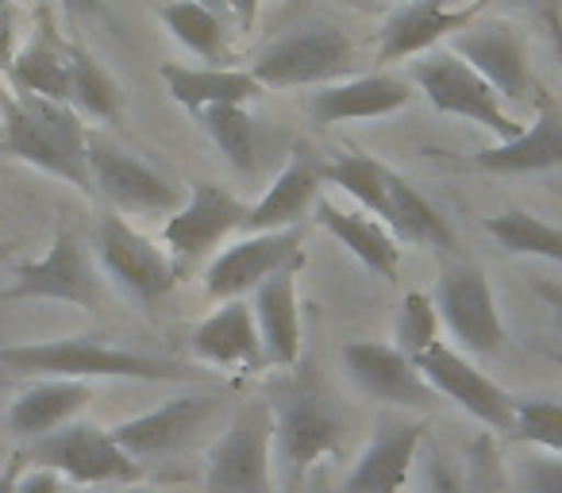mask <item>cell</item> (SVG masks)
Instances as JSON below:
<instances>
[{
    "instance_id": "cell-1",
    "label": "cell",
    "mask_w": 562,
    "mask_h": 493,
    "mask_svg": "<svg viewBox=\"0 0 562 493\" xmlns=\"http://www.w3.org/2000/svg\"><path fill=\"white\" fill-rule=\"evenodd\" d=\"M0 150L43 173L93 193L89 178V132L78 109L35 93H0Z\"/></svg>"
},
{
    "instance_id": "cell-2",
    "label": "cell",
    "mask_w": 562,
    "mask_h": 493,
    "mask_svg": "<svg viewBox=\"0 0 562 493\" xmlns=\"http://www.w3.org/2000/svg\"><path fill=\"white\" fill-rule=\"evenodd\" d=\"M0 370L32 378H132V382H186L193 370L178 359H155L143 351H124L101 336H66L47 344L0 347Z\"/></svg>"
},
{
    "instance_id": "cell-3",
    "label": "cell",
    "mask_w": 562,
    "mask_h": 493,
    "mask_svg": "<svg viewBox=\"0 0 562 493\" xmlns=\"http://www.w3.org/2000/svg\"><path fill=\"white\" fill-rule=\"evenodd\" d=\"M204 493H273V401H243L204 455Z\"/></svg>"
},
{
    "instance_id": "cell-4",
    "label": "cell",
    "mask_w": 562,
    "mask_h": 493,
    "mask_svg": "<svg viewBox=\"0 0 562 493\" xmlns=\"http://www.w3.org/2000/svg\"><path fill=\"white\" fill-rule=\"evenodd\" d=\"M408 78H413V86L428 97V104L436 112L470 120V124L497 135V143H508L524 132V124L508 112V104L501 101L497 89H493L474 66L462 63L451 47L428 51V55L413 66Z\"/></svg>"
},
{
    "instance_id": "cell-5",
    "label": "cell",
    "mask_w": 562,
    "mask_h": 493,
    "mask_svg": "<svg viewBox=\"0 0 562 493\" xmlns=\"http://www.w3.org/2000/svg\"><path fill=\"white\" fill-rule=\"evenodd\" d=\"M355 70V43L336 24H305L297 32L273 40L255 58L250 74L262 89H297V86H331L351 78Z\"/></svg>"
},
{
    "instance_id": "cell-6",
    "label": "cell",
    "mask_w": 562,
    "mask_h": 493,
    "mask_svg": "<svg viewBox=\"0 0 562 493\" xmlns=\"http://www.w3.org/2000/svg\"><path fill=\"white\" fill-rule=\"evenodd\" d=\"M24 459L32 467L55 470L74 485H135L143 478V467L116 444L112 428H101L93 421H70L50 436L32 439Z\"/></svg>"
},
{
    "instance_id": "cell-7",
    "label": "cell",
    "mask_w": 562,
    "mask_h": 493,
    "mask_svg": "<svg viewBox=\"0 0 562 493\" xmlns=\"http://www.w3.org/2000/svg\"><path fill=\"white\" fill-rule=\"evenodd\" d=\"M0 301H63V305L97 309L101 305V274H97L86 239L74 227H58L47 255L20 262L16 282L0 293Z\"/></svg>"
},
{
    "instance_id": "cell-8",
    "label": "cell",
    "mask_w": 562,
    "mask_h": 493,
    "mask_svg": "<svg viewBox=\"0 0 562 493\" xmlns=\"http://www.w3.org/2000/svg\"><path fill=\"white\" fill-rule=\"evenodd\" d=\"M89 178H93V193H101L112 212H127V216H173L186 204L181 189L166 173L101 135H89Z\"/></svg>"
},
{
    "instance_id": "cell-9",
    "label": "cell",
    "mask_w": 562,
    "mask_h": 493,
    "mask_svg": "<svg viewBox=\"0 0 562 493\" xmlns=\"http://www.w3.org/2000/svg\"><path fill=\"white\" fill-rule=\"evenodd\" d=\"M93 247L104 274L124 293H132L135 301H158L178 285V262H173V255L162 251L143 232H135L120 212H104L97 220Z\"/></svg>"
},
{
    "instance_id": "cell-10",
    "label": "cell",
    "mask_w": 562,
    "mask_h": 493,
    "mask_svg": "<svg viewBox=\"0 0 562 493\" xmlns=\"http://www.w3.org/2000/svg\"><path fill=\"white\" fill-rule=\"evenodd\" d=\"M436 309L470 355H497L505 347V321L493 285L474 262H447L436 285Z\"/></svg>"
},
{
    "instance_id": "cell-11",
    "label": "cell",
    "mask_w": 562,
    "mask_h": 493,
    "mask_svg": "<svg viewBox=\"0 0 562 493\" xmlns=\"http://www.w3.org/2000/svg\"><path fill=\"white\" fill-rule=\"evenodd\" d=\"M416 367L420 374L428 378V385L436 393H443L447 401H454L459 408H467L474 421H482L485 428L493 432H505L513 436V424H516V397L497 385L490 374L474 367L462 351H454L451 344L436 339L424 355H416Z\"/></svg>"
},
{
    "instance_id": "cell-12",
    "label": "cell",
    "mask_w": 562,
    "mask_h": 493,
    "mask_svg": "<svg viewBox=\"0 0 562 493\" xmlns=\"http://www.w3.org/2000/svg\"><path fill=\"white\" fill-rule=\"evenodd\" d=\"M305 224L281 227V232H250L247 239L232 243L204 270V293L212 301H235L255 293L273 270L290 267L293 259H305Z\"/></svg>"
},
{
    "instance_id": "cell-13",
    "label": "cell",
    "mask_w": 562,
    "mask_h": 493,
    "mask_svg": "<svg viewBox=\"0 0 562 493\" xmlns=\"http://www.w3.org/2000/svg\"><path fill=\"white\" fill-rule=\"evenodd\" d=\"M339 447H344V416L324 393L293 390L273 405V451L293 474L328 455H339Z\"/></svg>"
},
{
    "instance_id": "cell-14",
    "label": "cell",
    "mask_w": 562,
    "mask_h": 493,
    "mask_svg": "<svg viewBox=\"0 0 562 493\" xmlns=\"http://www.w3.org/2000/svg\"><path fill=\"white\" fill-rule=\"evenodd\" d=\"M220 408V397L212 393H186V397H173L166 405L150 408V413L127 416L112 428L116 444L132 455L135 462H162L170 455H178L181 447H189V439L212 421V413Z\"/></svg>"
},
{
    "instance_id": "cell-15",
    "label": "cell",
    "mask_w": 562,
    "mask_h": 493,
    "mask_svg": "<svg viewBox=\"0 0 562 493\" xmlns=\"http://www.w3.org/2000/svg\"><path fill=\"white\" fill-rule=\"evenodd\" d=\"M243 224H247V204L235 201L224 186L196 181L186 204L173 216H166L162 243L166 251L173 255V262H196L216 251L220 243Z\"/></svg>"
},
{
    "instance_id": "cell-16",
    "label": "cell",
    "mask_w": 562,
    "mask_h": 493,
    "mask_svg": "<svg viewBox=\"0 0 562 493\" xmlns=\"http://www.w3.org/2000/svg\"><path fill=\"white\" fill-rule=\"evenodd\" d=\"M424 421H405V416H382L374 424V436L355 459L351 474L344 478L336 493H401L413 474V462L420 455Z\"/></svg>"
},
{
    "instance_id": "cell-17",
    "label": "cell",
    "mask_w": 562,
    "mask_h": 493,
    "mask_svg": "<svg viewBox=\"0 0 562 493\" xmlns=\"http://www.w3.org/2000/svg\"><path fill=\"white\" fill-rule=\"evenodd\" d=\"M344 367L367 397L385 401L401 408H428L436 390L420 374L413 359L397 344H378V339H355L344 347Z\"/></svg>"
},
{
    "instance_id": "cell-18",
    "label": "cell",
    "mask_w": 562,
    "mask_h": 493,
    "mask_svg": "<svg viewBox=\"0 0 562 493\" xmlns=\"http://www.w3.org/2000/svg\"><path fill=\"white\" fill-rule=\"evenodd\" d=\"M451 51L497 89L501 101H524V97L531 93L524 35L516 32L508 20H490V24L462 27V32L454 35Z\"/></svg>"
},
{
    "instance_id": "cell-19",
    "label": "cell",
    "mask_w": 562,
    "mask_h": 493,
    "mask_svg": "<svg viewBox=\"0 0 562 493\" xmlns=\"http://www.w3.org/2000/svg\"><path fill=\"white\" fill-rule=\"evenodd\" d=\"M467 170L482 173H539L562 166V109L547 93H536V120L516 139L493 143L467 158H454Z\"/></svg>"
},
{
    "instance_id": "cell-20",
    "label": "cell",
    "mask_w": 562,
    "mask_h": 493,
    "mask_svg": "<svg viewBox=\"0 0 562 493\" xmlns=\"http://www.w3.org/2000/svg\"><path fill=\"white\" fill-rule=\"evenodd\" d=\"M324 158L308 143H297L285 163V170L273 178L255 209H247V232H281V227H301L308 209H316L324 186Z\"/></svg>"
},
{
    "instance_id": "cell-21",
    "label": "cell",
    "mask_w": 562,
    "mask_h": 493,
    "mask_svg": "<svg viewBox=\"0 0 562 493\" xmlns=\"http://www.w3.org/2000/svg\"><path fill=\"white\" fill-rule=\"evenodd\" d=\"M193 355L209 367L220 370H255L266 367L262 351V332L255 321V305L247 298L220 301L201 324L193 328Z\"/></svg>"
},
{
    "instance_id": "cell-22",
    "label": "cell",
    "mask_w": 562,
    "mask_h": 493,
    "mask_svg": "<svg viewBox=\"0 0 562 493\" xmlns=\"http://www.w3.org/2000/svg\"><path fill=\"white\" fill-rule=\"evenodd\" d=\"M474 16L477 9H451V0H408L378 32V63L393 66L405 58L428 55L439 40L474 24Z\"/></svg>"
},
{
    "instance_id": "cell-23",
    "label": "cell",
    "mask_w": 562,
    "mask_h": 493,
    "mask_svg": "<svg viewBox=\"0 0 562 493\" xmlns=\"http://www.w3.org/2000/svg\"><path fill=\"white\" fill-rule=\"evenodd\" d=\"M305 259L273 270L255 290V321L262 332L266 367H297L301 359V305H297V274Z\"/></svg>"
},
{
    "instance_id": "cell-24",
    "label": "cell",
    "mask_w": 562,
    "mask_h": 493,
    "mask_svg": "<svg viewBox=\"0 0 562 493\" xmlns=\"http://www.w3.org/2000/svg\"><path fill=\"white\" fill-rule=\"evenodd\" d=\"M413 101V86L397 74H362V78H344L321 86L313 93L308 112L321 124H351V120H378L393 116Z\"/></svg>"
},
{
    "instance_id": "cell-25",
    "label": "cell",
    "mask_w": 562,
    "mask_h": 493,
    "mask_svg": "<svg viewBox=\"0 0 562 493\" xmlns=\"http://www.w3.org/2000/svg\"><path fill=\"white\" fill-rule=\"evenodd\" d=\"M93 401V385L78 382V378H40L35 385H27L16 401L9 405V428L20 439H43L63 424L78 421L81 408Z\"/></svg>"
},
{
    "instance_id": "cell-26",
    "label": "cell",
    "mask_w": 562,
    "mask_h": 493,
    "mask_svg": "<svg viewBox=\"0 0 562 493\" xmlns=\"http://www.w3.org/2000/svg\"><path fill=\"white\" fill-rule=\"evenodd\" d=\"M316 224L339 239L355 259L362 262L367 270H374L378 278H385L390 285H397L401 274V247H397V235L382 224L378 216L370 212H351V209H339L331 201H316Z\"/></svg>"
},
{
    "instance_id": "cell-27",
    "label": "cell",
    "mask_w": 562,
    "mask_h": 493,
    "mask_svg": "<svg viewBox=\"0 0 562 493\" xmlns=\"http://www.w3.org/2000/svg\"><path fill=\"white\" fill-rule=\"evenodd\" d=\"M158 78L166 81V93H170L181 109L196 112V116H201L204 109H216V104H250L255 97L266 93L250 70H227V66L166 63L162 70H158Z\"/></svg>"
},
{
    "instance_id": "cell-28",
    "label": "cell",
    "mask_w": 562,
    "mask_h": 493,
    "mask_svg": "<svg viewBox=\"0 0 562 493\" xmlns=\"http://www.w3.org/2000/svg\"><path fill=\"white\" fill-rule=\"evenodd\" d=\"M390 232L420 247H439V251L454 247V235L439 209L401 173H390Z\"/></svg>"
},
{
    "instance_id": "cell-29",
    "label": "cell",
    "mask_w": 562,
    "mask_h": 493,
    "mask_svg": "<svg viewBox=\"0 0 562 493\" xmlns=\"http://www.w3.org/2000/svg\"><path fill=\"white\" fill-rule=\"evenodd\" d=\"M9 81L20 93L70 104V55L58 47L55 35H40L9 63Z\"/></svg>"
},
{
    "instance_id": "cell-30",
    "label": "cell",
    "mask_w": 562,
    "mask_h": 493,
    "mask_svg": "<svg viewBox=\"0 0 562 493\" xmlns=\"http://www.w3.org/2000/svg\"><path fill=\"white\" fill-rule=\"evenodd\" d=\"M482 227L493 239L513 255H531V259H547L562 267V227L547 224V220L531 216L524 209H508L497 216H485Z\"/></svg>"
},
{
    "instance_id": "cell-31",
    "label": "cell",
    "mask_w": 562,
    "mask_h": 493,
    "mask_svg": "<svg viewBox=\"0 0 562 493\" xmlns=\"http://www.w3.org/2000/svg\"><path fill=\"white\" fill-rule=\"evenodd\" d=\"M390 166L374 163L367 155H344L339 163L324 166V181L339 186L347 197H355L359 209L378 216L385 227H390Z\"/></svg>"
},
{
    "instance_id": "cell-32",
    "label": "cell",
    "mask_w": 562,
    "mask_h": 493,
    "mask_svg": "<svg viewBox=\"0 0 562 493\" xmlns=\"http://www.w3.org/2000/svg\"><path fill=\"white\" fill-rule=\"evenodd\" d=\"M201 127L209 139L220 147V155L235 166V170L250 173L258 158V124L247 112V104H216V109L201 112Z\"/></svg>"
},
{
    "instance_id": "cell-33",
    "label": "cell",
    "mask_w": 562,
    "mask_h": 493,
    "mask_svg": "<svg viewBox=\"0 0 562 493\" xmlns=\"http://www.w3.org/2000/svg\"><path fill=\"white\" fill-rule=\"evenodd\" d=\"M158 20L181 47L201 55L204 63H216L224 55V20L204 9V4H196V0H170V4L158 9Z\"/></svg>"
},
{
    "instance_id": "cell-34",
    "label": "cell",
    "mask_w": 562,
    "mask_h": 493,
    "mask_svg": "<svg viewBox=\"0 0 562 493\" xmlns=\"http://www.w3.org/2000/svg\"><path fill=\"white\" fill-rule=\"evenodd\" d=\"M70 55V104L97 120H112L120 112V97L112 78L81 47H66Z\"/></svg>"
},
{
    "instance_id": "cell-35",
    "label": "cell",
    "mask_w": 562,
    "mask_h": 493,
    "mask_svg": "<svg viewBox=\"0 0 562 493\" xmlns=\"http://www.w3.org/2000/svg\"><path fill=\"white\" fill-rule=\"evenodd\" d=\"M513 439L547 455H562V405L551 397H516Z\"/></svg>"
},
{
    "instance_id": "cell-36",
    "label": "cell",
    "mask_w": 562,
    "mask_h": 493,
    "mask_svg": "<svg viewBox=\"0 0 562 493\" xmlns=\"http://www.w3.org/2000/svg\"><path fill=\"white\" fill-rule=\"evenodd\" d=\"M436 339H439L436 298H428V293H420V290L405 293V301H401V309H397V347L408 359H416V355L428 351Z\"/></svg>"
},
{
    "instance_id": "cell-37",
    "label": "cell",
    "mask_w": 562,
    "mask_h": 493,
    "mask_svg": "<svg viewBox=\"0 0 562 493\" xmlns=\"http://www.w3.org/2000/svg\"><path fill=\"white\" fill-rule=\"evenodd\" d=\"M513 482L516 493H562V455H524Z\"/></svg>"
},
{
    "instance_id": "cell-38",
    "label": "cell",
    "mask_w": 562,
    "mask_h": 493,
    "mask_svg": "<svg viewBox=\"0 0 562 493\" xmlns=\"http://www.w3.org/2000/svg\"><path fill=\"white\" fill-rule=\"evenodd\" d=\"M63 482L66 478L47 467H24V474H20V482H16V493H63Z\"/></svg>"
},
{
    "instance_id": "cell-39",
    "label": "cell",
    "mask_w": 562,
    "mask_h": 493,
    "mask_svg": "<svg viewBox=\"0 0 562 493\" xmlns=\"http://www.w3.org/2000/svg\"><path fill=\"white\" fill-rule=\"evenodd\" d=\"M428 485H431V493H470L439 451L431 455V462H428Z\"/></svg>"
},
{
    "instance_id": "cell-40",
    "label": "cell",
    "mask_w": 562,
    "mask_h": 493,
    "mask_svg": "<svg viewBox=\"0 0 562 493\" xmlns=\"http://www.w3.org/2000/svg\"><path fill=\"white\" fill-rule=\"evenodd\" d=\"M543 27H547V40H551V51L562 66V0H547L543 4Z\"/></svg>"
},
{
    "instance_id": "cell-41",
    "label": "cell",
    "mask_w": 562,
    "mask_h": 493,
    "mask_svg": "<svg viewBox=\"0 0 562 493\" xmlns=\"http://www.w3.org/2000/svg\"><path fill=\"white\" fill-rule=\"evenodd\" d=\"M24 467H27L24 451H16L4 462V470H0V493H16V482H20V474H24Z\"/></svg>"
},
{
    "instance_id": "cell-42",
    "label": "cell",
    "mask_w": 562,
    "mask_h": 493,
    "mask_svg": "<svg viewBox=\"0 0 562 493\" xmlns=\"http://www.w3.org/2000/svg\"><path fill=\"white\" fill-rule=\"evenodd\" d=\"M227 4H232L235 24H239L243 32H250V27H255V20H258V9H262V0H227Z\"/></svg>"
},
{
    "instance_id": "cell-43",
    "label": "cell",
    "mask_w": 562,
    "mask_h": 493,
    "mask_svg": "<svg viewBox=\"0 0 562 493\" xmlns=\"http://www.w3.org/2000/svg\"><path fill=\"white\" fill-rule=\"evenodd\" d=\"M9 47H12V20L9 12L0 9V66L9 63Z\"/></svg>"
},
{
    "instance_id": "cell-44",
    "label": "cell",
    "mask_w": 562,
    "mask_h": 493,
    "mask_svg": "<svg viewBox=\"0 0 562 493\" xmlns=\"http://www.w3.org/2000/svg\"><path fill=\"white\" fill-rule=\"evenodd\" d=\"M66 9V16H89V12L101 9V0H58Z\"/></svg>"
},
{
    "instance_id": "cell-45",
    "label": "cell",
    "mask_w": 562,
    "mask_h": 493,
    "mask_svg": "<svg viewBox=\"0 0 562 493\" xmlns=\"http://www.w3.org/2000/svg\"><path fill=\"white\" fill-rule=\"evenodd\" d=\"M196 4H204V9H209V12H216L220 20L232 16V4H227V0H196Z\"/></svg>"
},
{
    "instance_id": "cell-46",
    "label": "cell",
    "mask_w": 562,
    "mask_h": 493,
    "mask_svg": "<svg viewBox=\"0 0 562 493\" xmlns=\"http://www.w3.org/2000/svg\"><path fill=\"white\" fill-rule=\"evenodd\" d=\"M120 493H155V490H147V485L135 482V485H124V490H120Z\"/></svg>"
},
{
    "instance_id": "cell-47",
    "label": "cell",
    "mask_w": 562,
    "mask_h": 493,
    "mask_svg": "<svg viewBox=\"0 0 562 493\" xmlns=\"http://www.w3.org/2000/svg\"><path fill=\"white\" fill-rule=\"evenodd\" d=\"M547 355H551V359H554V362H559V367H562V347H554V351H547Z\"/></svg>"
},
{
    "instance_id": "cell-48",
    "label": "cell",
    "mask_w": 562,
    "mask_h": 493,
    "mask_svg": "<svg viewBox=\"0 0 562 493\" xmlns=\"http://www.w3.org/2000/svg\"><path fill=\"white\" fill-rule=\"evenodd\" d=\"M485 4H493V0H474V9H477V12H482Z\"/></svg>"
},
{
    "instance_id": "cell-49",
    "label": "cell",
    "mask_w": 562,
    "mask_h": 493,
    "mask_svg": "<svg viewBox=\"0 0 562 493\" xmlns=\"http://www.w3.org/2000/svg\"><path fill=\"white\" fill-rule=\"evenodd\" d=\"M4 251H9V247H4V243H0V259H4Z\"/></svg>"
},
{
    "instance_id": "cell-50",
    "label": "cell",
    "mask_w": 562,
    "mask_h": 493,
    "mask_svg": "<svg viewBox=\"0 0 562 493\" xmlns=\"http://www.w3.org/2000/svg\"><path fill=\"white\" fill-rule=\"evenodd\" d=\"M397 4H408V0H397Z\"/></svg>"
}]
</instances>
